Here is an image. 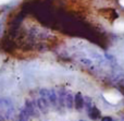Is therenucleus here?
Masks as SVG:
<instances>
[{
  "label": "nucleus",
  "mask_w": 124,
  "mask_h": 121,
  "mask_svg": "<svg viewBox=\"0 0 124 121\" xmlns=\"http://www.w3.org/2000/svg\"><path fill=\"white\" fill-rule=\"evenodd\" d=\"M14 113V106L9 98H0V113L4 116L7 120L11 119Z\"/></svg>",
  "instance_id": "1"
},
{
  "label": "nucleus",
  "mask_w": 124,
  "mask_h": 121,
  "mask_svg": "<svg viewBox=\"0 0 124 121\" xmlns=\"http://www.w3.org/2000/svg\"><path fill=\"white\" fill-rule=\"evenodd\" d=\"M36 105H37L38 110L40 111L41 113H48L49 107H51V104H50L49 99L45 98V97H41V96H39L36 99Z\"/></svg>",
  "instance_id": "2"
},
{
  "label": "nucleus",
  "mask_w": 124,
  "mask_h": 121,
  "mask_svg": "<svg viewBox=\"0 0 124 121\" xmlns=\"http://www.w3.org/2000/svg\"><path fill=\"white\" fill-rule=\"evenodd\" d=\"M24 107H25L26 110L28 111V113L31 115V117H36V118L39 117V113L37 111L38 108H37L36 102H34V100L27 98V99H25V102H24Z\"/></svg>",
  "instance_id": "3"
},
{
  "label": "nucleus",
  "mask_w": 124,
  "mask_h": 121,
  "mask_svg": "<svg viewBox=\"0 0 124 121\" xmlns=\"http://www.w3.org/2000/svg\"><path fill=\"white\" fill-rule=\"evenodd\" d=\"M58 110H63L65 108V97L66 94H68V91H66L64 87H61L58 91Z\"/></svg>",
  "instance_id": "4"
},
{
  "label": "nucleus",
  "mask_w": 124,
  "mask_h": 121,
  "mask_svg": "<svg viewBox=\"0 0 124 121\" xmlns=\"http://www.w3.org/2000/svg\"><path fill=\"white\" fill-rule=\"evenodd\" d=\"M84 97L82 96L81 93H76L74 96V108L76 109L77 111H81L82 109L84 108Z\"/></svg>",
  "instance_id": "5"
},
{
  "label": "nucleus",
  "mask_w": 124,
  "mask_h": 121,
  "mask_svg": "<svg viewBox=\"0 0 124 121\" xmlns=\"http://www.w3.org/2000/svg\"><path fill=\"white\" fill-rule=\"evenodd\" d=\"M48 99H49L52 107L58 108V94H57V92L54 89H49V97H48Z\"/></svg>",
  "instance_id": "6"
},
{
  "label": "nucleus",
  "mask_w": 124,
  "mask_h": 121,
  "mask_svg": "<svg viewBox=\"0 0 124 121\" xmlns=\"http://www.w3.org/2000/svg\"><path fill=\"white\" fill-rule=\"evenodd\" d=\"M87 113H88V117H89L92 120H98L99 118L101 117L100 110H99V109L97 108L96 106H93L92 109H90V110L88 111Z\"/></svg>",
  "instance_id": "7"
},
{
  "label": "nucleus",
  "mask_w": 124,
  "mask_h": 121,
  "mask_svg": "<svg viewBox=\"0 0 124 121\" xmlns=\"http://www.w3.org/2000/svg\"><path fill=\"white\" fill-rule=\"evenodd\" d=\"M65 108L69 110H72L74 108V96L71 92H68L65 97Z\"/></svg>",
  "instance_id": "8"
},
{
  "label": "nucleus",
  "mask_w": 124,
  "mask_h": 121,
  "mask_svg": "<svg viewBox=\"0 0 124 121\" xmlns=\"http://www.w3.org/2000/svg\"><path fill=\"white\" fill-rule=\"evenodd\" d=\"M31 119V115L28 113V111L26 110L25 107H22L20 109V113H19V117H17V120L19 121H30Z\"/></svg>",
  "instance_id": "9"
},
{
  "label": "nucleus",
  "mask_w": 124,
  "mask_h": 121,
  "mask_svg": "<svg viewBox=\"0 0 124 121\" xmlns=\"http://www.w3.org/2000/svg\"><path fill=\"white\" fill-rule=\"evenodd\" d=\"M84 103H85V105H84V108H85L86 111L88 113V111L92 109V107L94 106V105H93L92 97H89V96H85V97H84Z\"/></svg>",
  "instance_id": "10"
},
{
  "label": "nucleus",
  "mask_w": 124,
  "mask_h": 121,
  "mask_svg": "<svg viewBox=\"0 0 124 121\" xmlns=\"http://www.w3.org/2000/svg\"><path fill=\"white\" fill-rule=\"evenodd\" d=\"M38 94H39V96H41V97L48 98L49 97V89H39Z\"/></svg>",
  "instance_id": "11"
},
{
  "label": "nucleus",
  "mask_w": 124,
  "mask_h": 121,
  "mask_svg": "<svg viewBox=\"0 0 124 121\" xmlns=\"http://www.w3.org/2000/svg\"><path fill=\"white\" fill-rule=\"evenodd\" d=\"M101 121H113V119L111 117H109V116H106V117L101 118Z\"/></svg>",
  "instance_id": "12"
},
{
  "label": "nucleus",
  "mask_w": 124,
  "mask_h": 121,
  "mask_svg": "<svg viewBox=\"0 0 124 121\" xmlns=\"http://www.w3.org/2000/svg\"><path fill=\"white\" fill-rule=\"evenodd\" d=\"M0 121H7V119L4 118V116L1 115V113H0Z\"/></svg>",
  "instance_id": "13"
},
{
  "label": "nucleus",
  "mask_w": 124,
  "mask_h": 121,
  "mask_svg": "<svg viewBox=\"0 0 124 121\" xmlns=\"http://www.w3.org/2000/svg\"><path fill=\"white\" fill-rule=\"evenodd\" d=\"M121 1V4H122V6H124V0H120Z\"/></svg>",
  "instance_id": "14"
},
{
  "label": "nucleus",
  "mask_w": 124,
  "mask_h": 121,
  "mask_svg": "<svg viewBox=\"0 0 124 121\" xmlns=\"http://www.w3.org/2000/svg\"><path fill=\"white\" fill-rule=\"evenodd\" d=\"M79 121H86V120H79Z\"/></svg>",
  "instance_id": "15"
},
{
  "label": "nucleus",
  "mask_w": 124,
  "mask_h": 121,
  "mask_svg": "<svg viewBox=\"0 0 124 121\" xmlns=\"http://www.w3.org/2000/svg\"><path fill=\"white\" fill-rule=\"evenodd\" d=\"M17 121H19V120H17Z\"/></svg>",
  "instance_id": "16"
}]
</instances>
